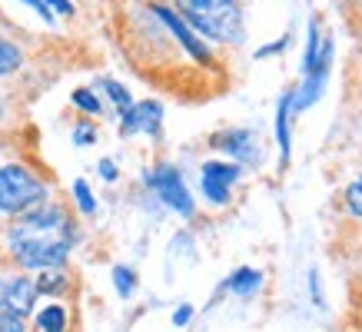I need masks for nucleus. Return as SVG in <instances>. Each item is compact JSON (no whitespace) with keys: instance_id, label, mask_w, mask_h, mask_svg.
<instances>
[{"instance_id":"obj_4","label":"nucleus","mask_w":362,"mask_h":332,"mask_svg":"<svg viewBox=\"0 0 362 332\" xmlns=\"http://www.w3.org/2000/svg\"><path fill=\"white\" fill-rule=\"evenodd\" d=\"M146 183L156 189V196L163 199L170 210H176L180 216H189L193 213V196H189L187 183H183V177H180V170H173V166H160V170H153L150 177H146Z\"/></svg>"},{"instance_id":"obj_17","label":"nucleus","mask_w":362,"mask_h":332,"mask_svg":"<svg viewBox=\"0 0 362 332\" xmlns=\"http://www.w3.org/2000/svg\"><path fill=\"white\" fill-rule=\"evenodd\" d=\"M74 103H77L80 110H87V113H103V107H100V100H97V93L93 90H87V87H80V90H74Z\"/></svg>"},{"instance_id":"obj_13","label":"nucleus","mask_w":362,"mask_h":332,"mask_svg":"<svg viewBox=\"0 0 362 332\" xmlns=\"http://www.w3.org/2000/svg\"><path fill=\"white\" fill-rule=\"evenodd\" d=\"M37 326H40V332H66V309L64 306H47V309H40V316H37Z\"/></svg>"},{"instance_id":"obj_14","label":"nucleus","mask_w":362,"mask_h":332,"mask_svg":"<svg viewBox=\"0 0 362 332\" xmlns=\"http://www.w3.org/2000/svg\"><path fill=\"white\" fill-rule=\"evenodd\" d=\"M33 286H37V292H50V296H57V292H64V289H66V273L60 269V266L44 269V273H40V279H37Z\"/></svg>"},{"instance_id":"obj_12","label":"nucleus","mask_w":362,"mask_h":332,"mask_svg":"<svg viewBox=\"0 0 362 332\" xmlns=\"http://www.w3.org/2000/svg\"><path fill=\"white\" fill-rule=\"evenodd\" d=\"M21 64H23L21 47L13 44V40H7V37H0V77H7V73H13V70H21Z\"/></svg>"},{"instance_id":"obj_9","label":"nucleus","mask_w":362,"mask_h":332,"mask_svg":"<svg viewBox=\"0 0 362 332\" xmlns=\"http://www.w3.org/2000/svg\"><path fill=\"white\" fill-rule=\"evenodd\" d=\"M213 146H220V150H226V153H233L236 160H243V163H256L259 160V150H256V136L246 130H230L223 133V136H216L213 140Z\"/></svg>"},{"instance_id":"obj_19","label":"nucleus","mask_w":362,"mask_h":332,"mask_svg":"<svg viewBox=\"0 0 362 332\" xmlns=\"http://www.w3.org/2000/svg\"><path fill=\"white\" fill-rule=\"evenodd\" d=\"M113 283H117V292H120V296H130L133 289H136V276H133L127 266H117V269H113Z\"/></svg>"},{"instance_id":"obj_2","label":"nucleus","mask_w":362,"mask_h":332,"mask_svg":"<svg viewBox=\"0 0 362 332\" xmlns=\"http://www.w3.org/2000/svg\"><path fill=\"white\" fill-rule=\"evenodd\" d=\"M180 17L197 33L216 44H240L243 40V11L236 0H176Z\"/></svg>"},{"instance_id":"obj_21","label":"nucleus","mask_w":362,"mask_h":332,"mask_svg":"<svg viewBox=\"0 0 362 332\" xmlns=\"http://www.w3.org/2000/svg\"><path fill=\"white\" fill-rule=\"evenodd\" d=\"M74 140H77L80 146L97 143V130H93V123H80L77 130H74Z\"/></svg>"},{"instance_id":"obj_15","label":"nucleus","mask_w":362,"mask_h":332,"mask_svg":"<svg viewBox=\"0 0 362 332\" xmlns=\"http://www.w3.org/2000/svg\"><path fill=\"white\" fill-rule=\"evenodd\" d=\"M100 87L107 90V97L113 100V103H117V110H130L133 107V100H130V93H127V87H120V83H117V80H103V83H100Z\"/></svg>"},{"instance_id":"obj_23","label":"nucleus","mask_w":362,"mask_h":332,"mask_svg":"<svg viewBox=\"0 0 362 332\" xmlns=\"http://www.w3.org/2000/svg\"><path fill=\"white\" fill-rule=\"evenodd\" d=\"M47 7H50V13H64V17H70V13H74V4H70V0H44Z\"/></svg>"},{"instance_id":"obj_25","label":"nucleus","mask_w":362,"mask_h":332,"mask_svg":"<svg viewBox=\"0 0 362 332\" xmlns=\"http://www.w3.org/2000/svg\"><path fill=\"white\" fill-rule=\"evenodd\" d=\"M189 319H193V306H180V309L173 312V326H187Z\"/></svg>"},{"instance_id":"obj_1","label":"nucleus","mask_w":362,"mask_h":332,"mask_svg":"<svg viewBox=\"0 0 362 332\" xmlns=\"http://www.w3.org/2000/svg\"><path fill=\"white\" fill-rule=\"evenodd\" d=\"M70 236H74L70 216L60 206H44L13 220V226L7 230V249L27 269H54L66 263Z\"/></svg>"},{"instance_id":"obj_16","label":"nucleus","mask_w":362,"mask_h":332,"mask_svg":"<svg viewBox=\"0 0 362 332\" xmlns=\"http://www.w3.org/2000/svg\"><path fill=\"white\" fill-rule=\"evenodd\" d=\"M74 196H77L80 213H87V216H93V213H97V199H93V193H90V186L83 183V179H77V183H74Z\"/></svg>"},{"instance_id":"obj_8","label":"nucleus","mask_w":362,"mask_h":332,"mask_svg":"<svg viewBox=\"0 0 362 332\" xmlns=\"http://www.w3.org/2000/svg\"><path fill=\"white\" fill-rule=\"evenodd\" d=\"M37 302V286H33L27 276H11L0 279V309L17 312V316H27Z\"/></svg>"},{"instance_id":"obj_7","label":"nucleus","mask_w":362,"mask_h":332,"mask_svg":"<svg viewBox=\"0 0 362 332\" xmlns=\"http://www.w3.org/2000/svg\"><path fill=\"white\" fill-rule=\"evenodd\" d=\"M160 126H163V107L156 100H143V103H133L130 110L120 113V133L130 136V133H150V136H160Z\"/></svg>"},{"instance_id":"obj_20","label":"nucleus","mask_w":362,"mask_h":332,"mask_svg":"<svg viewBox=\"0 0 362 332\" xmlns=\"http://www.w3.org/2000/svg\"><path fill=\"white\" fill-rule=\"evenodd\" d=\"M0 332H23V316L0 309Z\"/></svg>"},{"instance_id":"obj_10","label":"nucleus","mask_w":362,"mask_h":332,"mask_svg":"<svg viewBox=\"0 0 362 332\" xmlns=\"http://www.w3.org/2000/svg\"><path fill=\"white\" fill-rule=\"evenodd\" d=\"M289 117H293V90L283 93L279 110H276V143H279L283 160H289Z\"/></svg>"},{"instance_id":"obj_3","label":"nucleus","mask_w":362,"mask_h":332,"mask_svg":"<svg viewBox=\"0 0 362 332\" xmlns=\"http://www.w3.org/2000/svg\"><path fill=\"white\" fill-rule=\"evenodd\" d=\"M47 186L33 177L27 166H0V213L7 216H21L33 210L37 203H44Z\"/></svg>"},{"instance_id":"obj_6","label":"nucleus","mask_w":362,"mask_h":332,"mask_svg":"<svg viewBox=\"0 0 362 332\" xmlns=\"http://www.w3.org/2000/svg\"><path fill=\"white\" fill-rule=\"evenodd\" d=\"M240 173L243 170L236 163H216V160L203 163L199 179H203V193H206L209 203H216V206L230 203V186L240 179Z\"/></svg>"},{"instance_id":"obj_22","label":"nucleus","mask_w":362,"mask_h":332,"mask_svg":"<svg viewBox=\"0 0 362 332\" xmlns=\"http://www.w3.org/2000/svg\"><path fill=\"white\" fill-rule=\"evenodd\" d=\"M286 44H289V37H283V40H273V44L259 47V50H256V57L263 60V57H269V54H283V50H286Z\"/></svg>"},{"instance_id":"obj_18","label":"nucleus","mask_w":362,"mask_h":332,"mask_svg":"<svg viewBox=\"0 0 362 332\" xmlns=\"http://www.w3.org/2000/svg\"><path fill=\"white\" fill-rule=\"evenodd\" d=\"M346 206H349L352 216H359L362 220V173L349 183V189H346Z\"/></svg>"},{"instance_id":"obj_26","label":"nucleus","mask_w":362,"mask_h":332,"mask_svg":"<svg viewBox=\"0 0 362 332\" xmlns=\"http://www.w3.org/2000/svg\"><path fill=\"white\" fill-rule=\"evenodd\" d=\"M100 177L107 179V183H113V179H117V166H113L110 160H103V163H100Z\"/></svg>"},{"instance_id":"obj_5","label":"nucleus","mask_w":362,"mask_h":332,"mask_svg":"<svg viewBox=\"0 0 362 332\" xmlns=\"http://www.w3.org/2000/svg\"><path fill=\"white\" fill-rule=\"evenodd\" d=\"M153 17H156L160 23H163L166 30L173 33L180 44H183V50H187V54L193 57L197 64H203V66L213 64V54H209V47L203 44V40H199V33L193 30V27H187V20H183V17H180L176 11L163 7V4H153Z\"/></svg>"},{"instance_id":"obj_24","label":"nucleus","mask_w":362,"mask_h":332,"mask_svg":"<svg viewBox=\"0 0 362 332\" xmlns=\"http://www.w3.org/2000/svg\"><path fill=\"white\" fill-rule=\"evenodd\" d=\"M23 4H27V7H30V11H37V13H40V17H44L47 23L54 20V13H50V7H47L44 0H23Z\"/></svg>"},{"instance_id":"obj_11","label":"nucleus","mask_w":362,"mask_h":332,"mask_svg":"<svg viewBox=\"0 0 362 332\" xmlns=\"http://www.w3.org/2000/svg\"><path fill=\"white\" fill-rule=\"evenodd\" d=\"M263 276L256 273V269H236L230 279H226V289L236 292V296H252V289H259Z\"/></svg>"}]
</instances>
